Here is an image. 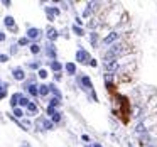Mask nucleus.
I'll return each instance as SVG.
<instances>
[{
    "instance_id": "obj_18",
    "label": "nucleus",
    "mask_w": 157,
    "mask_h": 147,
    "mask_svg": "<svg viewBox=\"0 0 157 147\" xmlns=\"http://www.w3.org/2000/svg\"><path fill=\"white\" fill-rule=\"evenodd\" d=\"M81 83H83L86 88H91V80H90L88 76H83V78H81Z\"/></svg>"
},
{
    "instance_id": "obj_30",
    "label": "nucleus",
    "mask_w": 157,
    "mask_h": 147,
    "mask_svg": "<svg viewBox=\"0 0 157 147\" xmlns=\"http://www.w3.org/2000/svg\"><path fill=\"white\" fill-rule=\"evenodd\" d=\"M5 95H7V92H5V88H3V86H0V98H3Z\"/></svg>"
},
{
    "instance_id": "obj_29",
    "label": "nucleus",
    "mask_w": 157,
    "mask_h": 147,
    "mask_svg": "<svg viewBox=\"0 0 157 147\" xmlns=\"http://www.w3.org/2000/svg\"><path fill=\"white\" fill-rule=\"evenodd\" d=\"M39 76H41V78H46V76H47V71H46V69H39Z\"/></svg>"
},
{
    "instance_id": "obj_33",
    "label": "nucleus",
    "mask_w": 157,
    "mask_h": 147,
    "mask_svg": "<svg viewBox=\"0 0 157 147\" xmlns=\"http://www.w3.org/2000/svg\"><path fill=\"white\" fill-rule=\"evenodd\" d=\"M10 53H12V54H15V53H17V46H12V51H10Z\"/></svg>"
},
{
    "instance_id": "obj_17",
    "label": "nucleus",
    "mask_w": 157,
    "mask_h": 147,
    "mask_svg": "<svg viewBox=\"0 0 157 147\" xmlns=\"http://www.w3.org/2000/svg\"><path fill=\"white\" fill-rule=\"evenodd\" d=\"M47 56L56 57V49H54V46H52V44H47Z\"/></svg>"
},
{
    "instance_id": "obj_20",
    "label": "nucleus",
    "mask_w": 157,
    "mask_h": 147,
    "mask_svg": "<svg viewBox=\"0 0 157 147\" xmlns=\"http://www.w3.org/2000/svg\"><path fill=\"white\" fill-rule=\"evenodd\" d=\"M19 103H20L22 107H27V105H29L31 102H29V98H27V96H20V100H19Z\"/></svg>"
},
{
    "instance_id": "obj_4",
    "label": "nucleus",
    "mask_w": 157,
    "mask_h": 147,
    "mask_svg": "<svg viewBox=\"0 0 157 147\" xmlns=\"http://www.w3.org/2000/svg\"><path fill=\"white\" fill-rule=\"evenodd\" d=\"M12 73H14V78L19 80V81H22V80L25 78V73H24V69H22V68H15Z\"/></svg>"
},
{
    "instance_id": "obj_12",
    "label": "nucleus",
    "mask_w": 157,
    "mask_h": 147,
    "mask_svg": "<svg viewBox=\"0 0 157 147\" xmlns=\"http://www.w3.org/2000/svg\"><path fill=\"white\" fill-rule=\"evenodd\" d=\"M51 68H52V71L59 73V71H61V68H63V64H61L59 61H52V63H51Z\"/></svg>"
},
{
    "instance_id": "obj_37",
    "label": "nucleus",
    "mask_w": 157,
    "mask_h": 147,
    "mask_svg": "<svg viewBox=\"0 0 157 147\" xmlns=\"http://www.w3.org/2000/svg\"><path fill=\"white\" fill-rule=\"evenodd\" d=\"M95 147H102V146H100V144H96V146H95Z\"/></svg>"
},
{
    "instance_id": "obj_23",
    "label": "nucleus",
    "mask_w": 157,
    "mask_h": 147,
    "mask_svg": "<svg viewBox=\"0 0 157 147\" xmlns=\"http://www.w3.org/2000/svg\"><path fill=\"white\" fill-rule=\"evenodd\" d=\"M59 103H61V102H59V100H57V98L54 96V98H52V100H51V105H49V107H52V108H54V107H57Z\"/></svg>"
},
{
    "instance_id": "obj_28",
    "label": "nucleus",
    "mask_w": 157,
    "mask_h": 147,
    "mask_svg": "<svg viewBox=\"0 0 157 147\" xmlns=\"http://www.w3.org/2000/svg\"><path fill=\"white\" fill-rule=\"evenodd\" d=\"M5 61H9V56L7 54H0V63H5Z\"/></svg>"
},
{
    "instance_id": "obj_5",
    "label": "nucleus",
    "mask_w": 157,
    "mask_h": 147,
    "mask_svg": "<svg viewBox=\"0 0 157 147\" xmlns=\"http://www.w3.org/2000/svg\"><path fill=\"white\" fill-rule=\"evenodd\" d=\"M39 36H41L39 29H29L27 31V39H39Z\"/></svg>"
},
{
    "instance_id": "obj_3",
    "label": "nucleus",
    "mask_w": 157,
    "mask_h": 147,
    "mask_svg": "<svg viewBox=\"0 0 157 147\" xmlns=\"http://www.w3.org/2000/svg\"><path fill=\"white\" fill-rule=\"evenodd\" d=\"M76 61H80V63H90V54H88L85 49H78V53H76Z\"/></svg>"
},
{
    "instance_id": "obj_31",
    "label": "nucleus",
    "mask_w": 157,
    "mask_h": 147,
    "mask_svg": "<svg viewBox=\"0 0 157 147\" xmlns=\"http://www.w3.org/2000/svg\"><path fill=\"white\" fill-rule=\"evenodd\" d=\"M96 25H98V22H96V20H95V19H93V20H91V22H90V27H96Z\"/></svg>"
},
{
    "instance_id": "obj_16",
    "label": "nucleus",
    "mask_w": 157,
    "mask_h": 147,
    "mask_svg": "<svg viewBox=\"0 0 157 147\" xmlns=\"http://www.w3.org/2000/svg\"><path fill=\"white\" fill-rule=\"evenodd\" d=\"M66 71H68L69 74H74L76 73V66H74L73 63H68V64H66Z\"/></svg>"
},
{
    "instance_id": "obj_39",
    "label": "nucleus",
    "mask_w": 157,
    "mask_h": 147,
    "mask_svg": "<svg viewBox=\"0 0 157 147\" xmlns=\"http://www.w3.org/2000/svg\"><path fill=\"white\" fill-rule=\"evenodd\" d=\"M86 147H90V146H86Z\"/></svg>"
},
{
    "instance_id": "obj_19",
    "label": "nucleus",
    "mask_w": 157,
    "mask_h": 147,
    "mask_svg": "<svg viewBox=\"0 0 157 147\" xmlns=\"http://www.w3.org/2000/svg\"><path fill=\"white\" fill-rule=\"evenodd\" d=\"M73 32H74L76 36H85V34H83V29L78 27V25H73Z\"/></svg>"
},
{
    "instance_id": "obj_22",
    "label": "nucleus",
    "mask_w": 157,
    "mask_h": 147,
    "mask_svg": "<svg viewBox=\"0 0 157 147\" xmlns=\"http://www.w3.org/2000/svg\"><path fill=\"white\" fill-rule=\"evenodd\" d=\"M41 51V46H37V44H32L31 46V53H34V54H37Z\"/></svg>"
},
{
    "instance_id": "obj_14",
    "label": "nucleus",
    "mask_w": 157,
    "mask_h": 147,
    "mask_svg": "<svg viewBox=\"0 0 157 147\" xmlns=\"http://www.w3.org/2000/svg\"><path fill=\"white\" fill-rule=\"evenodd\" d=\"M90 37H91V46L93 47H98V34L96 32H91Z\"/></svg>"
},
{
    "instance_id": "obj_8",
    "label": "nucleus",
    "mask_w": 157,
    "mask_h": 147,
    "mask_svg": "<svg viewBox=\"0 0 157 147\" xmlns=\"http://www.w3.org/2000/svg\"><path fill=\"white\" fill-rule=\"evenodd\" d=\"M20 96H22L20 93H14V95H12V98H10V105H12L14 108H17V103H19V100H20Z\"/></svg>"
},
{
    "instance_id": "obj_35",
    "label": "nucleus",
    "mask_w": 157,
    "mask_h": 147,
    "mask_svg": "<svg viewBox=\"0 0 157 147\" xmlns=\"http://www.w3.org/2000/svg\"><path fill=\"white\" fill-rule=\"evenodd\" d=\"M20 147H31V144H29V142H22V146Z\"/></svg>"
},
{
    "instance_id": "obj_15",
    "label": "nucleus",
    "mask_w": 157,
    "mask_h": 147,
    "mask_svg": "<svg viewBox=\"0 0 157 147\" xmlns=\"http://www.w3.org/2000/svg\"><path fill=\"white\" fill-rule=\"evenodd\" d=\"M27 92L31 93L32 96H35V95H39V93H37V86H35V85H27Z\"/></svg>"
},
{
    "instance_id": "obj_1",
    "label": "nucleus",
    "mask_w": 157,
    "mask_h": 147,
    "mask_svg": "<svg viewBox=\"0 0 157 147\" xmlns=\"http://www.w3.org/2000/svg\"><path fill=\"white\" fill-rule=\"evenodd\" d=\"M115 102H117V115H120L123 124H127L130 120V100L123 95H115Z\"/></svg>"
},
{
    "instance_id": "obj_24",
    "label": "nucleus",
    "mask_w": 157,
    "mask_h": 147,
    "mask_svg": "<svg viewBox=\"0 0 157 147\" xmlns=\"http://www.w3.org/2000/svg\"><path fill=\"white\" fill-rule=\"evenodd\" d=\"M25 44H29V39H27V37L19 39V46H25Z\"/></svg>"
},
{
    "instance_id": "obj_7",
    "label": "nucleus",
    "mask_w": 157,
    "mask_h": 147,
    "mask_svg": "<svg viewBox=\"0 0 157 147\" xmlns=\"http://www.w3.org/2000/svg\"><path fill=\"white\" fill-rule=\"evenodd\" d=\"M47 39H49V41L57 39V31H56L54 27H47Z\"/></svg>"
},
{
    "instance_id": "obj_27",
    "label": "nucleus",
    "mask_w": 157,
    "mask_h": 147,
    "mask_svg": "<svg viewBox=\"0 0 157 147\" xmlns=\"http://www.w3.org/2000/svg\"><path fill=\"white\" fill-rule=\"evenodd\" d=\"M29 68H31V69H37V68H39V63H37V61H35V63H31Z\"/></svg>"
},
{
    "instance_id": "obj_9",
    "label": "nucleus",
    "mask_w": 157,
    "mask_h": 147,
    "mask_svg": "<svg viewBox=\"0 0 157 147\" xmlns=\"http://www.w3.org/2000/svg\"><path fill=\"white\" fill-rule=\"evenodd\" d=\"M39 90H37V93L41 95V96H46L47 93H49V85H41V86H37Z\"/></svg>"
},
{
    "instance_id": "obj_2",
    "label": "nucleus",
    "mask_w": 157,
    "mask_h": 147,
    "mask_svg": "<svg viewBox=\"0 0 157 147\" xmlns=\"http://www.w3.org/2000/svg\"><path fill=\"white\" fill-rule=\"evenodd\" d=\"M35 127H37L39 130H51L52 129V122L46 120L44 117H39V118L35 120Z\"/></svg>"
},
{
    "instance_id": "obj_26",
    "label": "nucleus",
    "mask_w": 157,
    "mask_h": 147,
    "mask_svg": "<svg viewBox=\"0 0 157 147\" xmlns=\"http://www.w3.org/2000/svg\"><path fill=\"white\" fill-rule=\"evenodd\" d=\"M14 115H15V117H22L24 113H22V110H20V108H14Z\"/></svg>"
},
{
    "instance_id": "obj_38",
    "label": "nucleus",
    "mask_w": 157,
    "mask_h": 147,
    "mask_svg": "<svg viewBox=\"0 0 157 147\" xmlns=\"http://www.w3.org/2000/svg\"><path fill=\"white\" fill-rule=\"evenodd\" d=\"M145 147H156V146H145Z\"/></svg>"
},
{
    "instance_id": "obj_6",
    "label": "nucleus",
    "mask_w": 157,
    "mask_h": 147,
    "mask_svg": "<svg viewBox=\"0 0 157 147\" xmlns=\"http://www.w3.org/2000/svg\"><path fill=\"white\" fill-rule=\"evenodd\" d=\"M115 39H118V34H117V32H110V34L103 39V44H112Z\"/></svg>"
},
{
    "instance_id": "obj_11",
    "label": "nucleus",
    "mask_w": 157,
    "mask_h": 147,
    "mask_svg": "<svg viewBox=\"0 0 157 147\" xmlns=\"http://www.w3.org/2000/svg\"><path fill=\"white\" fill-rule=\"evenodd\" d=\"M27 112H29V115H37V105L35 103H29L27 105Z\"/></svg>"
},
{
    "instance_id": "obj_21",
    "label": "nucleus",
    "mask_w": 157,
    "mask_h": 147,
    "mask_svg": "<svg viewBox=\"0 0 157 147\" xmlns=\"http://www.w3.org/2000/svg\"><path fill=\"white\" fill-rule=\"evenodd\" d=\"M106 88H108V92L112 93V95L115 93V85H113L112 81H106Z\"/></svg>"
},
{
    "instance_id": "obj_13",
    "label": "nucleus",
    "mask_w": 157,
    "mask_h": 147,
    "mask_svg": "<svg viewBox=\"0 0 157 147\" xmlns=\"http://www.w3.org/2000/svg\"><path fill=\"white\" fill-rule=\"evenodd\" d=\"M3 22H5V25H7V27H10V31L15 27V24H14V17H10V15H9V17H5Z\"/></svg>"
},
{
    "instance_id": "obj_34",
    "label": "nucleus",
    "mask_w": 157,
    "mask_h": 147,
    "mask_svg": "<svg viewBox=\"0 0 157 147\" xmlns=\"http://www.w3.org/2000/svg\"><path fill=\"white\" fill-rule=\"evenodd\" d=\"M90 12H91V10H90V9H86V10H85V14H83V15H85V17H88V15H90Z\"/></svg>"
},
{
    "instance_id": "obj_32",
    "label": "nucleus",
    "mask_w": 157,
    "mask_h": 147,
    "mask_svg": "<svg viewBox=\"0 0 157 147\" xmlns=\"http://www.w3.org/2000/svg\"><path fill=\"white\" fill-rule=\"evenodd\" d=\"M47 113H49V115H54L56 112H54V108H52V107H47Z\"/></svg>"
},
{
    "instance_id": "obj_36",
    "label": "nucleus",
    "mask_w": 157,
    "mask_h": 147,
    "mask_svg": "<svg viewBox=\"0 0 157 147\" xmlns=\"http://www.w3.org/2000/svg\"><path fill=\"white\" fill-rule=\"evenodd\" d=\"M0 41H5V34L3 32H0Z\"/></svg>"
},
{
    "instance_id": "obj_25",
    "label": "nucleus",
    "mask_w": 157,
    "mask_h": 147,
    "mask_svg": "<svg viewBox=\"0 0 157 147\" xmlns=\"http://www.w3.org/2000/svg\"><path fill=\"white\" fill-rule=\"evenodd\" d=\"M52 120H54V122H59V120H61V113H59V112H56V113L52 115Z\"/></svg>"
},
{
    "instance_id": "obj_10",
    "label": "nucleus",
    "mask_w": 157,
    "mask_h": 147,
    "mask_svg": "<svg viewBox=\"0 0 157 147\" xmlns=\"http://www.w3.org/2000/svg\"><path fill=\"white\" fill-rule=\"evenodd\" d=\"M149 140H150V137H149V134H147V132L140 134V146H147V144H149Z\"/></svg>"
}]
</instances>
